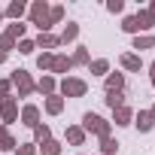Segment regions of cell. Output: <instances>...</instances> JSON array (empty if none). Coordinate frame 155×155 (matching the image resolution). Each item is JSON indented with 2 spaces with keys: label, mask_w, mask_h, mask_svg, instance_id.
I'll return each instance as SVG.
<instances>
[{
  "label": "cell",
  "mask_w": 155,
  "mask_h": 155,
  "mask_svg": "<svg viewBox=\"0 0 155 155\" xmlns=\"http://www.w3.org/2000/svg\"><path fill=\"white\" fill-rule=\"evenodd\" d=\"M28 18H31V25L40 34H52L49 31V3L46 0H34V3L28 6Z\"/></svg>",
  "instance_id": "cell-1"
},
{
  "label": "cell",
  "mask_w": 155,
  "mask_h": 155,
  "mask_svg": "<svg viewBox=\"0 0 155 155\" xmlns=\"http://www.w3.org/2000/svg\"><path fill=\"white\" fill-rule=\"evenodd\" d=\"M110 128H113V122H107V119L97 116V113H85V116H82V131H85V134H94L97 140L110 137Z\"/></svg>",
  "instance_id": "cell-2"
},
{
  "label": "cell",
  "mask_w": 155,
  "mask_h": 155,
  "mask_svg": "<svg viewBox=\"0 0 155 155\" xmlns=\"http://www.w3.org/2000/svg\"><path fill=\"white\" fill-rule=\"evenodd\" d=\"M9 82H12V88H15V97H31L34 91H37V82L31 79V73L28 70H12V76H9Z\"/></svg>",
  "instance_id": "cell-3"
},
{
  "label": "cell",
  "mask_w": 155,
  "mask_h": 155,
  "mask_svg": "<svg viewBox=\"0 0 155 155\" xmlns=\"http://www.w3.org/2000/svg\"><path fill=\"white\" fill-rule=\"evenodd\" d=\"M58 94L61 97H85L88 94V82L79 79V76H64L61 85H58Z\"/></svg>",
  "instance_id": "cell-4"
},
{
  "label": "cell",
  "mask_w": 155,
  "mask_h": 155,
  "mask_svg": "<svg viewBox=\"0 0 155 155\" xmlns=\"http://www.w3.org/2000/svg\"><path fill=\"white\" fill-rule=\"evenodd\" d=\"M0 122H3V128L18 122V97H15V94L0 101Z\"/></svg>",
  "instance_id": "cell-5"
},
{
  "label": "cell",
  "mask_w": 155,
  "mask_h": 155,
  "mask_svg": "<svg viewBox=\"0 0 155 155\" xmlns=\"http://www.w3.org/2000/svg\"><path fill=\"white\" fill-rule=\"evenodd\" d=\"M18 119H21V125L37 128V125H40V107H37V104H25L21 113H18Z\"/></svg>",
  "instance_id": "cell-6"
},
{
  "label": "cell",
  "mask_w": 155,
  "mask_h": 155,
  "mask_svg": "<svg viewBox=\"0 0 155 155\" xmlns=\"http://www.w3.org/2000/svg\"><path fill=\"white\" fill-rule=\"evenodd\" d=\"M64 140H67L70 146H85L88 134L82 131V125H67V131H64Z\"/></svg>",
  "instance_id": "cell-7"
},
{
  "label": "cell",
  "mask_w": 155,
  "mask_h": 155,
  "mask_svg": "<svg viewBox=\"0 0 155 155\" xmlns=\"http://www.w3.org/2000/svg\"><path fill=\"white\" fill-rule=\"evenodd\" d=\"M37 91H40L43 97H52V94H58V79H55V76H49V73H43L40 79H37Z\"/></svg>",
  "instance_id": "cell-8"
},
{
  "label": "cell",
  "mask_w": 155,
  "mask_h": 155,
  "mask_svg": "<svg viewBox=\"0 0 155 155\" xmlns=\"http://www.w3.org/2000/svg\"><path fill=\"white\" fill-rule=\"evenodd\" d=\"M131 125H137L140 134H149V131L155 128V119L149 116V110H140V113H134V122H131Z\"/></svg>",
  "instance_id": "cell-9"
},
{
  "label": "cell",
  "mask_w": 155,
  "mask_h": 155,
  "mask_svg": "<svg viewBox=\"0 0 155 155\" xmlns=\"http://www.w3.org/2000/svg\"><path fill=\"white\" fill-rule=\"evenodd\" d=\"M119 61H122V67H125L128 73H140V70H143V58H140L137 52H125Z\"/></svg>",
  "instance_id": "cell-10"
},
{
  "label": "cell",
  "mask_w": 155,
  "mask_h": 155,
  "mask_svg": "<svg viewBox=\"0 0 155 155\" xmlns=\"http://www.w3.org/2000/svg\"><path fill=\"white\" fill-rule=\"evenodd\" d=\"M3 15H6V18H12V21H21V18L28 15V3H21V0H12V3L3 9Z\"/></svg>",
  "instance_id": "cell-11"
},
{
  "label": "cell",
  "mask_w": 155,
  "mask_h": 155,
  "mask_svg": "<svg viewBox=\"0 0 155 155\" xmlns=\"http://www.w3.org/2000/svg\"><path fill=\"white\" fill-rule=\"evenodd\" d=\"M34 46H37V49H43V52H52V49H58V46H61V40H58L55 34H40V37L34 40Z\"/></svg>",
  "instance_id": "cell-12"
},
{
  "label": "cell",
  "mask_w": 155,
  "mask_h": 155,
  "mask_svg": "<svg viewBox=\"0 0 155 155\" xmlns=\"http://www.w3.org/2000/svg\"><path fill=\"white\" fill-rule=\"evenodd\" d=\"M67 70H73L70 58H67V55H55V61H52V73H49V76H67Z\"/></svg>",
  "instance_id": "cell-13"
},
{
  "label": "cell",
  "mask_w": 155,
  "mask_h": 155,
  "mask_svg": "<svg viewBox=\"0 0 155 155\" xmlns=\"http://www.w3.org/2000/svg\"><path fill=\"white\" fill-rule=\"evenodd\" d=\"M43 110H46L49 116H61V113H64V97H61V94L46 97V101H43Z\"/></svg>",
  "instance_id": "cell-14"
},
{
  "label": "cell",
  "mask_w": 155,
  "mask_h": 155,
  "mask_svg": "<svg viewBox=\"0 0 155 155\" xmlns=\"http://www.w3.org/2000/svg\"><path fill=\"white\" fill-rule=\"evenodd\" d=\"M113 122L119 125V128H125V125H131L134 122V110L125 104V107H119V110H113Z\"/></svg>",
  "instance_id": "cell-15"
},
{
  "label": "cell",
  "mask_w": 155,
  "mask_h": 155,
  "mask_svg": "<svg viewBox=\"0 0 155 155\" xmlns=\"http://www.w3.org/2000/svg\"><path fill=\"white\" fill-rule=\"evenodd\" d=\"M104 85H107V91H125V73H107Z\"/></svg>",
  "instance_id": "cell-16"
},
{
  "label": "cell",
  "mask_w": 155,
  "mask_h": 155,
  "mask_svg": "<svg viewBox=\"0 0 155 155\" xmlns=\"http://www.w3.org/2000/svg\"><path fill=\"white\" fill-rule=\"evenodd\" d=\"M131 49H137V55L146 52V49H155V34H140V37H134Z\"/></svg>",
  "instance_id": "cell-17"
},
{
  "label": "cell",
  "mask_w": 155,
  "mask_h": 155,
  "mask_svg": "<svg viewBox=\"0 0 155 155\" xmlns=\"http://www.w3.org/2000/svg\"><path fill=\"white\" fill-rule=\"evenodd\" d=\"M70 64H73V67H88V64H91L88 49H85V46H76V52L70 55Z\"/></svg>",
  "instance_id": "cell-18"
},
{
  "label": "cell",
  "mask_w": 155,
  "mask_h": 155,
  "mask_svg": "<svg viewBox=\"0 0 155 155\" xmlns=\"http://www.w3.org/2000/svg\"><path fill=\"white\" fill-rule=\"evenodd\" d=\"M15 137H12V131L9 128H0V152H15Z\"/></svg>",
  "instance_id": "cell-19"
},
{
  "label": "cell",
  "mask_w": 155,
  "mask_h": 155,
  "mask_svg": "<svg viewBox=\"0 0 155 155\" xmlns=\"http://www.w3.org/2000/svg\"><path fill=\"white\" fill-rule=\"evenodd\" d=\"M76 37H79V25H76V21H67V25H64V31H61V37H58V40H61V43H64V46H67V43H73V40H76Z\"/></svg>",
  "instance_id": "cell-20"
},
{
  "label": "cell",
  "mask_w": 155,
  "mask_h": 155,
  "mask_svg": "<svg viewBox=\"0 0 155 155\" xmlns=\"http://www.w3.org/2000/svg\"><path fill=\"white\" fill-rule=\"evenodd\" d=\"M134 18H137V28H140V34H146V31H152V28H155V18H152L146 9H140Z\"/></svg>",
  "instance_id": "cell-21"
},
{
  "label": "cell",
  "mask_w": 155,
  "mask_h": 155,
  "mask_svg": "<svg viewBox=\"0 0 155 155\" xmlns=\"http://www.w3.org/2000/svg\"><path fill=\"white\" fill-rule=\"evenodd\" d=\"M25 31H28V25H21V21H12V25H6V31H3V34H6V37H12V40L18 43V40H25Z\"/></svg>",
  "instance_id": "cell-22"
},
{
  "label": "cell",
  "mask_w": 155,
  "mask_h": 155,
  "mask_svg": "<svg viewBox=\"0 0 155 155\" xmlns=\"http://www.w3.org/2000/svg\"><path fill=\"white\" fill-rule=\"evenodd\" d=\"M88 73H94V76H107V73H110V61H107V58H94V61L88 64Z\"/></svg>",
  "instance_id": "cell-23"
},
{
  "label": "cell",
  "mask_w": 155,
  "mask_h": 155,
  "mask_svg": "<svg viewBox=\"0 0 155 155\" xmlns=\"http://www.w3.org/2000/svg\"><path fill=\"white\" fill-rule=\"evenodd\" d=\"M104 104H107L110 110H119V107H125V91H107Z\"/></svg>",
  "instance_id": "cell-24"
},
{
  "label": "cell",
  "mask_w": 155,
  "mask_h": 155,
  "mask_svg": "<svg viewBox=\"0 0 155 155\" xmlns=\"http://www.w3.org/2000/svg\"><path fill=\"white\" fill-rule=\"evenodd\" d=\"M46 140H52V128H49V125H43V122H40V125H37V128H34V143H37V146H43V143H46Z\"/></svg>",
  "instance_id": "cell-25"
},
{
  "label": "cell",
  "mask_w": 155,
  "mask_h": 155,
  "mask_svg": "<svg viewBox=\"0 0 155 155\" xmlns=\"http://www.w3.org/2000/svg\"><path fill=\"white\" fill-rule=\"evenodd\" d=\"M52 61H55V52H40L37 55V67L43 73H52Z\"/></svg>",
  "instance_id": "cell-26"
},
{
  "label": "cell",
  "mask_w": 155,
  "mask_h": 155,
  "mask_svg": "<svg viewBox=\"0 0 155 155\" xmlns=\"http://www.w3.org/2000/svg\"><path fill=\"white\" fill-rule=\"evenodd\" d=\"M119 146H122V143H119L116 137H104V140H101V155H116Z\"/></svg>",
  "instance_id": "cell-27"
},
{
  "label": "cell",
  "mask_w": 155,
  "mask_h": 155,
  "mask_svg": "<svg viewBox=\"0 0 155 155\" xmlns=\"http://www.w3.org/2000/svg\"><path fill=\"white\" fill-rule=\"evenodd\" d=\"M37 152L40 155H61V143L58 140H46L43 146H37Z\"/></svg>",
  "instance_id": "cell-28"
},
{
  "label": "cell",
  "mask_w": 155,
  "mask_h": 155,
  "mask_svg": "<svg viewBox=\"0 0 155 155\" xmlns=\"http://www.w3.org/2000/svg\"><path fill=\"white\" fill-rule=\"evenodd\" d=\"M64 21V6H49V31Z\"/></svg>",
  "instance_id": "cell-29"
},
{
  "label": "cell",
  "mask_w": 155,
  "mask_h": 155,
  "mask_svg": "<svg viewBox=\"0 0 155 155\" xmlns=\"http://www.w3.org/2000/svg\"><path fill=\"white\" fill-rule=\"evenodd\" d=\"M122 31H125V34H131V37H140V28H137V18H134V15H128V18L122 21Z\"/></svg>",
  "instance_id": "cell-30"
},
{
  "label": "cell",
  "mask_w": 155,
  "mask_h": 155,
  "mask_svg": "<svg viewBox=\"0 0 155 155\" xmlns=\"http://www.w3.org/2000/svg\"><path fill=\"white\" fill-rule=\"evenodd\" d=\"M15 49H18L21 55H34V49H37V46H34V40H28V37H25V40H18V46H15Z\"/></svg>",
  "instance_id": "cell-31"
},
{
  "label": "cell",
  "mask_w": 155,
  "mask_h": 155,
  "mask_svg": "<svg viewBox=\"0 0 155 155\" xmlns=\"http://www.w3.org/2000/svg\"><path fill=\"white\" fill-rule=\"evenodd\" d=\"M15 155H37V143H18Z\"/></svg>",
  "instance_id": "cell-32"
},
{
  "label": "cell",
  "mask_w": 155,
  "mask_h": 155,
  "mask_svg": "<svg viewBox=\"0 0 155 155\" xmlns=\"http://www.w3.org/2000/svg\"><path fill=\"white\" fill-rule=\"evenodd\" d=\"M15 46H18V43H15L12 37H6V34H0V49H3V52H12Z\"/></svg>",
  "instance_id": "cell-33"
},
{
  "label": "cell",
  "mask_w": 155,
  "mask_h": 155,
  "mask_svg": "<svg viewBox=\"0 0 155 155\" xmlns=\"http://www.w3.org/2000/svg\"><path fill=\"white\" fill-rule=\"evenodd\" d=\"M3 97H12V82L9 79H0V101Z\"/></svg>",
  "instance_id": "cell-34"
},
{
  "label": "cell",
  "mask_w": 155,
  "mask_h": 155,
  "mask_svg": "<svg viewBox=\"0 0 155 155\" xmlns=\"http://www.w3.org/2000/svg\"><path fill=\"white\" fill-rule=\"evenodd\" d=\"M107 9H110L113 15H116V12H122V9H125V0H107Z\"/></svg>",
  "instance_id": "cell-35"
},
{
  "label": "cell",
  "mask_w": 155,
  "mask_h": 155,
  "mask_svg": "<svg viewBox=\"0 0 155 155\" xmlns=\"http://www.w3.org/2000/svg\"><path fill=\"white\" fill-rule=\"evenodd\" d=\"M149 79H152V88H155V61L149 64Z\"/></svg>",
  "instance_id": "cell-36"
},
{
  "label": "cell",
  "mask_w": 155,
  "mask_h": 155,
  "mask_svg": "<svg viewBox=\"0 0 155 155\" xmlns=\"http://www.w3.org/2000/svg\"><path fill=\"white\" fill-rule=\"evenodd\" d=\"M146 12H149V15L155 18V0H152V3H149V9H146Z\"/></svg>",
  "instance_id": "cell-37"
},
{
  "label": "cell",
  "mask_w": 155,
  "mask_h": 155,
  "mask_svg": "<svg viewBox=\"0 0 155 155\" xmlns=\"http://www.w3.org/2000/svg\"><path fill=\"white\" fill-rule=\"evenodd\" d=\"M6 58H9V52H3V49H0V64H3Z\"/></svg>",
  "instance_id": "cell-38"
},
{
  "label": "cell",
  "mask_w": 155,
  "mask_h": 155,
  "mask_svg": "<svg viewBox=\"0 0 155 155\" xmlns=\"http://www.w3.org/2000/svg\"><path fill=\"white\" fill-rule=\"evenodd\" d=\"M149 116H152V119H155V104H152V110H149Z\"/></svg>",
  "instance_id": "cell-39"
},
{
  "label": "cell",
  "mask_w": 155,
  "mask_h": 155,
  "mask_svg": "<svg viewBox=\"0 0 155 155\" xmlns=\"http://www.w3.org/2000/svg\"><path fill=\"white\" fill-rule=\"evenodd\" d=\"M3 18H6V15H3V9H0V21H3Z\"/></svg>",
  "instance_id": "cell-40"
}]
</instances>
